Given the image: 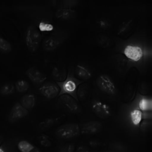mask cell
Returning a JSON list of instances; mask_svg holds the SVG:
<instances>
[{
    "label": "cell",
    "mask_w": 152,
    "mask_h": 152,
    "mask_svg": "<svg viewBox=\"0 0 152 152\" xmlns=\"http://www.w3.org/2000/svg\"><path fill=\"white\" fill-rule=\"evenodd\" d=\"M83 82L84 80H80L75 77L73 69H69L64 80L56 82L60 89L58 96L63 94H66L72 96L78 101L77 95V89L79 86Z\"/></svg>",
    "instance_id": "cell-1"
},
{
    "label": "cell",
    "mask_w": 152,
    "mask_h": 152,
    "mask_svg": "<svg viewBox=\"0 0 152 152\" xmlns=\"http://www.w3.org/2000/svg\"><path fill=\"white\" fill-rule=\"evenodd\" d=\"M41 39L42 35L39 30L35 26H29L27 30L26 41L27 48L30 53L36 52Z\"/></svg>",
    "instance_id": "cell-2"
},
{
    "label": "cell",
    "mask_w": 152,
    "mask_h": 152,
    "mask_svg": "<svg viewBox=\"0 0 152 152\" xmlns=\"http://www.w3.org/2000/svg\"><path fill=\"white\" fill-rule=\"evenodd\" d=\"M58 104L59 106L67 111L74 113H77L80 110L77 101L72 96L63 94L58 96Z\"/></svg>",
    "instance_id": "cell-3"
},
{
    "label": "cell",
    "mask_w": 152,
    "mask_h": 152,
    "mask_svg": "<svg viewBox=\"0 0 152 152\" xmlns=\"http://www.w3.org/2000/svg\"><path fill=\"white\" fill-rule=\"evenodd\" d=\"M78 125L76 124H69L59 127L56 132V135L62 138H68L75 137L79 133Z\"/></svg>",
    "instance_id": "cell-4"
},
{
    "label": "cell",
    "mask_w": 152,
    "mask_h": 152,
    "mask_svg": "<svg viewBox=\"0 0 152 152\" xmlns=\"http://www.w3.org/2000/svg\"><path fill=\"white\" fill-rule=\"evenodd\" d=\"M28 111L19 102H15L11 108L8 116V121L14 123L23 118L28 113Z\"/></svg>",
    "instance_id": "cell-5"
},
{
    "label": "cell",
    "mask_w": 152,
    "mask_h": 152,
    "mask_svg": "<svg viewBox=\"0 0 152 152\" xmlns=\"http://www.w3.org/2000/svg\"><path fill=\"white\" fill-rule=\"evenodd\" d=\"M39 91L45 97L49 99H52L58 96L60 89L56 83L49 82L42 85L39 88Z\"/></svg>",
    "instance_id": "cell-6"
},
{
    "label": "cell",
    "mask_w": 152,
    "mask_h": 152,
    "mask_svg": "<svg viewBox=\"0 0 152 152\" xmlns=\"http://www.w3.org/2000/svg\"><path fill=\"white\" fill-rule=\"evenodd\" d=\"M25 74L32 82L37 85L42 83L47 78L44 74L34 66L28 69L26 71Z\"/></svg>",
    "instance_id": "cell-7"
},
{
    "label": "cell",
    "mask_w": 152,
    "mask_h": 152,
    "mask_svg": "<svg viewBox=\"0 0 152 152\" xmlns=\"http://www.w3.org/2000/svg\"><path fill=\"white\" fill-rule=\"evenodd\" d=\"M97 84L100 88L103 91L110 94L114 93L115 86L107 77L104 75L100 76L97 80Z\"/></svg>",
    "instance_id": "cell-8"
},
{
    "label": "cell",
    "mask_w": 152,
    "mask_h": 152,
    "mask_svg": "<svg viewBox=\"0 0 152 152\" xmlns=\"http://www.w3.org/2000/svg\"><path fill=\"white\" fill-rule=\"evenodd\" d=\"M124 53L128 58L135 61L139 60L142 56L141 49L137 46L128 45L125 48Z\"/></svg>",
    "instance_id": "cell-9"
},
{
    "label": "cell",
    "mask_w": 152,
    "mask_h": 152,
    "mask_svg": "<svg viewBox=\"0 0 152 152\" xmlns=\"http://www.w3.org/2000/svg\"><path fill=\"white\" fill-rule=\"evenodd\" d=\"M101 129V126L99 123L91 122L83 125L81 127V131L83 134H93L99 132Z\"/></svg>",
    "instance_id": "cell-10"
},
{
    "label": "cell",
    "mask_w": 152,
    "mask_h": 152,
    "mask_svg": "<svg viewBox=\"0 0 152 152\" xmlns=\"http://www.w3.org/2000/svg\"><path fill=\"white\" fill-rule=\"evenodd\" d=\"M60 40L55 36H50L45 39L43 42V48L47 50H52L55 49L59 44Z\"/></svg>",
    "instance_id": "cell-11"
},
{
    "label": "cell",
    "mask_w": 152,
    "mask_h": 152,
    "mask_svg": "<svg viewBox=\"0 0 152 152\" xmlns=\"http://www.w3.org/2000/svg\"><path fill=\"white\" fill-rule=\"evenodd\" d=\"M35 102V99L34 95L32 94L28 93L22 96L20 103L24 108L28 110L34 107Z\"/></svg>",
    "instance_id": "cell-12"
},
{
    "label": "cell",
    "mask_w": 152,
    "mask_h": 152,
    "mask_svg": "<svg viewBox=\"0 0 152 152\" xmlns=\"http://www.w3.org/2000/svg\"><path fill=\"white\" fill-rule=\"evenodd\" d=\"M92 109L94 112L100 117H105L109 114L108 107L101 102L94 104L92 106Z\"/></svg>",
    "instance_id": "cell-13"
},
{
    "label": "cell",
    "mask_w": 152,
    "mask_h": 152,
    "mask_svg": "<svg viewBox=\"0 0 152 152\" xmlns=\"http://www.w3.org/2000/svg\"><path fill=\"white\" fill-rule=\"evenodd\" d=\"M74 73L75 75L78 78L82 80L88 79L91 76V73L85 67L80 65L76 66Z\"/></svg>",
    "instance_id": "cell-14"
},
{
    "label": "cell",
    "mask_w": 152,
    "mask_h": 152,
    "mask_svg": "<svg viewBox=\"0 0 152 152\" xmlns=\"http://www.w3.org/2000/svg\"><path fill=\"white\" fill-rule=\"evenodd\" d=\"M58 18L64 19H70L75 17L76 15L75 11L70 9H62L58 10L56 13Z\"/></svg>",
    "instance_id": "cell-15"
},
{
    "label": "cell",
    "mask_w": 152,
    "mask_h": 152,
    "mask_svg": "<svg viewBox=\"0 0 152 152\" xmlns=\"http://www.w3.org/2000/svg\"><path fill=\"white\" fill-rule=\"evenodd\" d=\"M67 72L65 69L54 67L52 71L53 78L56 82H61L64 80L66 77Z\"/></svg>",
    "instance_id": "cell-16"
},
{
    "label": "cell",
    "mask_w": 152,
    "mask_h": 152,
    "mask_svg": "<svg viewBox=\"0 0 152 152\" xmlns=\"http://www.w3.org/2000/svg\"><path fill=\"white\" fill-rule=\"evenodd\" d=\"M15 89L17 92L24 93L27 91L29 87V83L26 80L20 79L17 80L14 84Z\"/></svg>",
    "instance_id": "cell-17"
},
{
    "label": "cell",
    "mask_w": 152,
    "mask_h": 152,
    "mask_svg": "<svg viewBox=\"0 0 152 152\" xmlns=\"http://www.w3.org/2000/svg\"><path fill=\"white\" fill-rule=\"evenodd\" d=\"M14 85L12 83H7L2 85L0 88V94L4 96L12 94L15 91Z\"/></svg>",
    "instance_id": "cell-18"
},
{
    "label": "cell",
    "mask_w": 152,
    "mask_h": 152,
    "mask_svg": "<svg viewBox=\"0 0 152 152\" xmlns=\"http://www.w3.org/2000/svg\"><path fill=\"white\" fill-rule=\"evenodd\" d=\"M130 115L133 124L135 125H137L140 123L142 117V112L139 110H134L130 113Z\"/></svg>",
    "instance_id": "cell-19"
},
{
    "label": "cell",
    "mask_w": 152,
    "mask_h": 152,
    "mask_svg": "<svg viewBox=\"0 0 152 152\" xmlns=\"http://www.w3.org/2000/svg\"><path fill=\"white\" fill-rule=\"evenodd\" d=\"M18 147L21 152H30L34 148L31 143L25 140L19 142L18 144Z\"/></svg>",
    "instance_id": "cell-20"
},
{
    "label": "cell",
    "mask_w": 152,
    "mask_h": 152,
    "mask_svg": "<svg viewBox=\"0 0 152 152\" xmlns=\"http://www.w3.org/2000/svg\"><path fill=\"white\" fill-rule=\"evenodd\" d=\"M11 50L12 46L10 42L0 36V51L8 53L10 52Z\"/></svg>",
    "instance_id": "cell-21"
},
{
    "label": "cell",
    "mask_w": 152,
    "mask_h": 152,
    "mask_svg": "<svg viewBox=\"0 0 152 152\" xmlns=\"http://www.w3.org/2000/svg\"><path fill=\"white\" fill-rule=\"evenodd\" d=\"M59 118H49L45 120L39 124V126L42 129H45L51 126L59 120Z\"/></svg>",
    "instance_id": "cell-22"
},
{
    "label": "cell",
    "mask_w": 152,
    "mask_h": 152,
    "mask_svg": "<svg viewBox=\"0 0 152 152\" xmlns=\"http://www.w3.org/2000/svg\"><path fill=\"white\" fill-rule=\"evenodd\" d=\"M151 104L148 100L143 98L139 101L138 105L141 110L145 111L151 108Z\"/></svg>",
    "instance_id": "cell-23"
},
{
    "label": "cell",
    "mask_w": 152,
    "mask_h": 152,
    "mask_svg": "<svg viewBox=\"0 0 152 152\" xmlns=\"http://www.w3.org/2000/svg\"><path fill=\"white\" fill-rule=\"evenodd\" d=\"M39 28L42 31H50L53 29V26L51 24L42 22L39 25Z\"/></svg>",
    "instance_id": "cell-24"
},
{
    "label": "cell",
    "mask_w": 152,
    "mask_h": 152,
    "mask_svg": "<svg viewBox=\"0 0 152 152\" xmlns=\"http://www.w3.org/2000/svg\"><path fill=\"white\" fill-rule=\"evenodd\" d=\"M74 149V146L71 144H67L64 146L59 152H72Z\"/></svg>",
    "instance_id": "cell-25"
},
{
    "label": "cell",
    "mask_w": 152,
    "mask_h": 152,
    "mask_svg": "<svg viewBox=\"0 0 152 152\" xmlns=\"http://www.w3.org/2000/svg\"><path fill=\"white\" fill-rule=\"evenodd\" d=\"M39 140L41 144L44 146H49L50 145L49 140L44 136L40 137L39 138Z\"/></svg>",
    "instance_id": "cell-26"
},
{
    "label": "cell",
    "mask_w": 152,
    "mask_h": 152,
    "mask_svg": "<svg viewBox=\"0 0 152 152\" xmlns=\"http://www.w3.org/2000/svg\"><path fill=\"white\" fill-rule=\"evenodd\" d=\"M76 152H89L86 148L83 147H80L77 148Z\"/></svg>",
    "instance_id": "cell-27"
},
{
    "label": "cell",
    "mask_w": 152,
    "mask_h": 152,
    "mask_svg": "<svg viewBox=\"0 0 152 152\" xmlns=\"http://www.w3.org/2000/svg\"><path fill=\"white\" fill-rule=\"evenodd\" d=\"M30 152H40L39 150L37 149L34 148Z\"/></svg>",
    "instance_id": "cell-28"
},
{
    "label": "cell",
    "mask_w": 152,
    "mask_h": 152,
    "mask_svg": "<svg viewBox=\"0 0 152 152\" xmlns=\"http://www.w3.org/2000/svg\"><path fill=\"white\" fill-rule=\"evenodd\" d=\"M2 142V137L0 136V145H1Z\"/></svg>",
    "instance_id": "cell-29"
},
{
    "label": "cell",
    "mask_w": 152,
    "mask_h": 152,
    "mask_svg": "<svg viewBox=\"0 0 152 152\" xmlns=\"http://www.w3.org/2000/svg\"><path fill=\"white\" fill-rule=\"evenodd\" d=\"M0 152H4V151L3 149L0 148Z\"/></svg>",
    "instance_id": "cell-30"
}]
</instances>
